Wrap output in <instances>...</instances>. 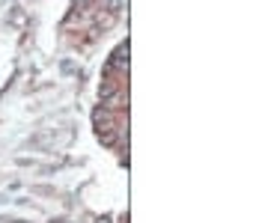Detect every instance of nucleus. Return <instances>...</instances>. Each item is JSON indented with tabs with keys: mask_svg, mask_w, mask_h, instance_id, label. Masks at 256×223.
<instances>
[{
	"mask_svg": "<svg viewBox=\"0 0 256 223\" xmlns=\"http://www.w3.org/2000/svg\"><path fill=\"white\" fill-rule=\"evenodd\" d=\"M92 119H96L98 131H104V128H114V113H110L108 107H98V110L92 113Z\"/></svg>",
	"mask_w": 256,
	"mask_h": 223,
	"instance_id": "nucleus-1",
	"label": "nucleus"
}]
</instances>
